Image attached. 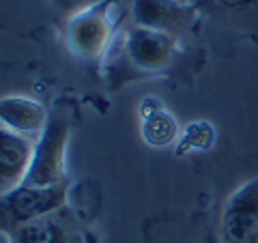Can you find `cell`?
<instances>
[{
    "instance_id": "obj_1",
    "label": "cell",
    "mask_w": 258,
    "mask_h": 243,
    "mask_svg": "<svg viewBox=\"0 0 258 243\" xmlns=\"http://www.w3.org/2000/svg\"><path fill=\"white\" fill-rule=\"evenodd\" d=\"M118 0H99L69 15L62 41L78 60L101 63L118 39Z\"/></svg>"
},
{
    "instance_id": "obj_2",
    "label": "cell",
    "mask_w": 258,
    "mask_h": 243,
    "mask_svg": "<svg viewBox=\"0 0 258 243\" xmlns=\"http://www.w3.org/2000/svg\"><path fill=\"white\" fill-rule=\"evenodd\" d=\"M116 47L134 71H138V74H161L179 52V37L172 32L132 24L123 32V37L116 39Z\"/></svg>"
},
{
    "instance_id": "obj_3",
    "label": "cell",
    "mask_w": 258,
    "mask_h": 243,
    "mask_svg": "<svg viewBox=\"0 0 258 243\" xmlns=\"http://www.w3.org/2000/svg\"><path fill=\"white\" fill-rule=\"evenodd\" d=\"M220 243H258V176L226 198L220 215Z\"/></svg>"
},
{
    "instance_id": "obj_4",
    "label": "cell",
    "mask_w": 258,
    "mask_h": 243,
    "mask_svg": "<svg viewBox=\"0 0 258 243\" xmlns=\"http://www.w3.org/2000/svg\"><path fill=\"white\" fill-rule=\"evenodd\" d=\"M64 202H67V185L22 183L20 188L3 194V213L9 224L20 226L56 213Z\"/></svg>"
},
{
    "instance_id": "obj_5",
    "label": "cell",
    "mask_w": 258,
    "mask_h": 243,
    "mask_svg": "<svg viewBox=\"0 0 258 243\" xmlns=\"http://www.w3.org/2000/svg\"><path fill=\"white\" fill-rule=\"evenodd\" d=\"M69 125L62 118H52L37 140V153L30 174L24 183L32 185H67L64 155H67Z\"/></svg>"
},
{
    "instance_id": "obj_6",
    "label": "cell",
    "mask_w": 258,
    "mask_h": 243,
    "mask_svg": "<svg viewBox=\"0 0 258 243\" xmlns=\"http://www.w3.org/2000/svg\"><path fill=\"white\" fill-rule=\"evenodd\" d=\"M198 18L189 0H132V22L136 26L172 32L179 37Z\"/></svg>"
},
{
    "instance_id": "obj_7",
    "label": "cell",
    "mask_w": 258,
    "mask_h": 243,
    "mask_svg": "<svg viewBox=\"0 0 258 243\" xmlns=\"http://www.w3.org/2000/svg\"><path fill=\"white\" fill-rule=\"evenodd\" d=\"M37 153V140L0 127V194H7L28 179Z\"/></svg>"
},
{
    "instance_id": "obj_8",
    "label": "cell",
    "mask_w": 258,
    "mask_h": 243,
    "mask_svg": "<svg viewBox=\"0 0 258 243\" xmlns=\"http://www.w3.org/2000/svg\"><path fill=\"white\" fill-rule=\"evenodd\" d=\"M47 123H50L47 112L37 99H30L24 95H5L0 99V125L3 129L39 140Z\"/></svg>"
},
{
    "instance_id": "obj_9",
    "label": "cell",
    "mask_w": 258,
    "mask_h": 243,
    "mask_svg": "<svg viewBox=\"0 0 258 243\" xmlns=\"http://www.w3.org/2000/svg\"><path fill=\"white\" fill-rule=\"evenodd\" d=\"M9 234L13 243H74L67 228L52 215L13 226Z\"/></svg>"
},
{
    "instance_id": "obj_10",
    "label": "cell",
    "mask_w": 258,
    "mask_h": 243,
    "mask_svg": "<svg viewBox=\"0 0 258 243\" xmlns=\"http://www.w3.org/2000/svg\"><path fill=\"white\" fill-rule=\"evenodd\" d=\"M142 136L149 144H153V147H166V144H170L174 140V136H176L174 118L164 110L153 112V114L144 120Z\"/></svg>"
},
{
    "instance_id": "obj_11",
    "label": "cell",
    "mask_w": 258,
    "mask_h": 243,
    "mask_svg": "<svg viewBox=\"0 0 258 243\" xmlns=\"http://www.w3.org/2000/svg\"><path fill=\"white\" fill-rule=\"evenodd\" d=\"M52 3L71 15V13H76V11H80V9H84V7H88V5L99 3V0H52Z\"/></svg>"
},
{
    "instance_id": "obj_12",
    "label": "cell",
    "mask_w": 258,
    "mask_h": 243,
    "mask_svg": "<svg viewBox=\"0 0 258 243\" xmlns=\"http://www.w3.org/2000/svg\"><path fill=\"white\" fill-rule=\"evenodd\" d=\"M215 3L224 9H245V7L254 5L256 0H215Z\"/></svg>"
},
{
    "instance_id": "obj_13",
    "label": "cell",
    "mask_w": 258,
    "mask_h": 243,
    "mask_svg": "<svg viewBox=\"0 0 258 243\" xmlns=\"http://www.w3.org/2000/svg\"><path fill=\"white\" fill-rule=\"evenodd\" d=\"M205 243H220V239H215V237H209Z\"/></svg>"
}]
</instances>
